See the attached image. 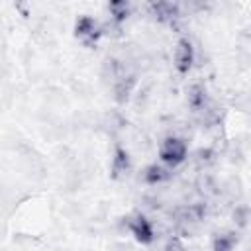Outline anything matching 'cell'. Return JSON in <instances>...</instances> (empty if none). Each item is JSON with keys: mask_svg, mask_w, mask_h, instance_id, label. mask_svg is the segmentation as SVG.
<instances>
[{"mask_svg": "<svg viewBox=\"0 0 251 251\" xmlns=\"http://www.w3.org/2000/svg\"><path fill=\"white\" fill-rule=\"evenodd\" d=\"M129 227H131V231L137 235V239H141V241H149L151 239V226H149V222L145 220V218H135L131 224H129Z\"/></svg>", "mask_w": 251, "mask_h": 251, "instance_id": "3", "label": "cell"}, {"mask_svg": "<svg viewBox=\"0 0 251 251\" xmlns=\"http://www.w3.org/2000/svg\"><path fill=\"white\" fill-rule=\"evenodd\" d=\"M184 153H186V147H184V143L180 141V139H175V137H171V139H167L165 143H163V147H161V157H163V161H167V163H180L182 159H184Z\"/></svg>", "mask_w": 251, "mask_h": 251, "instance_id": "1", "label": "cell"}, {"mask_svg": "<svg viewBox=\"0 0 251 251\" xmlns=\"http://www.w3.org/2000/svg\"><path fill=\"white\" fill-rule=\"evenodd\" d=\"M190 61H192V47L188 41H180L178 43V49H176V65L180 71H186L190 67Z\"/></svg>", "mask_w": 251, "mask_h": 251, "instance_id": "2", "label": "cell"}]
</instances>
